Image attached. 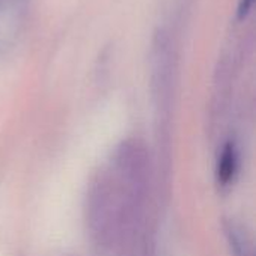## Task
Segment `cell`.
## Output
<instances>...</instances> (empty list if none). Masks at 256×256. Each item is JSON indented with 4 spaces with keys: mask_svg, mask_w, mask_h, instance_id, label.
<instances>
[{
    "mask_svg": "<svg viewBox=\"0 0 256 256\" xmlns=\"http://www.w3.org/2000/svg\"><path fill=\"white\" fill-rule=\"evenodd\" d=\"M238 156L234 142H226L218 160V182L220 186H230L237 174Z\"/></svg>",
    "mask_w": 256,
    "mask_h": 256,
    "instance_id": "obj_2",
    "label": "cell"
},
{
    "mask_svg": "<svg viewBox=\"0 0 256 256\" xmlns=\"http://www.w3.org/2000/svg\"><path fill=\"white\" fill-rule=\"evenodd\" d=\"M32 0H0V50L18 36Z\"/></svg>",
    "mask_w": 256,
    "mask_h": 256,
    "instance_id": "obj_1",
    "label": "cell"
},
{
    "mask_svg": "<svg viewBox=\"0 0 256 256\" xmlns=\"http://www.w3.org/2000/svg\"><path fill=\"white\" fill-rule=\"evenodd\" d=\"M255 0H238V6H237V18L240 21L246 20L248 15L250 14L252 10V6H254Z\"/></svg>",
    "mask_w": 256,
    "mask_h": 256,
    "instance_id": "obj_3",
    "label": "cell"
}]
</instances>
